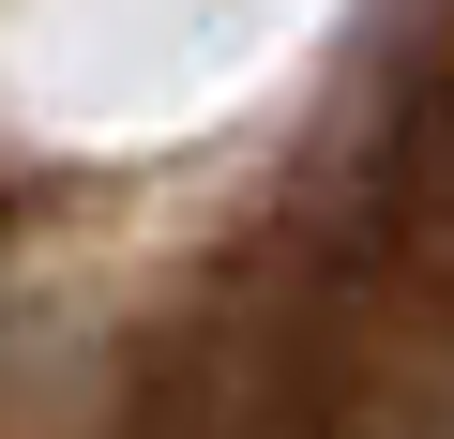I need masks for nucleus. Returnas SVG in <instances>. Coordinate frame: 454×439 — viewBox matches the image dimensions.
I'll use <instances>...</instances> for the list:
<instances>
[{"label": "nucleus", "mask_w": 454, "mask_h": 439, "mask_svg": "<svg viewBox=\"0 0 454 439\" xmlns=\"http://www.w3.org/2000/svg\"><path fill=\"white\" fill-rule=\"evenodd\" d=\"M424 303H454V288H409L333 197H303L288 228H258L243 258H212L167 303L106 439H379V394H394Z\"/></svg>", "instance_id": "obj_1"}]
</instances>
